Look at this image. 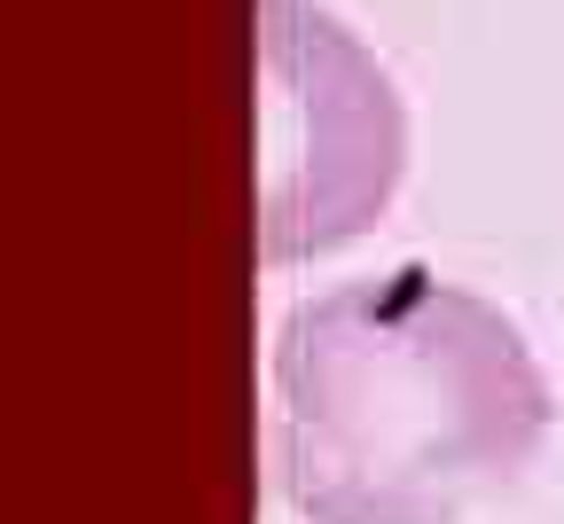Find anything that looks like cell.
<instances>
[{"mask_svg": "<svg viewBox=\"0 0 564 524\" xmlns=\"http://www.w3.org/2000/svg\"><path fill=\"white\" fill-rule=\"evenodd\" d=\"M549 423L525 329L432 266L352 274L274 329V485L299 524H470Z\"/></svg>", "mask_w": 564, "mask_h": 524, "instance_id": "1", "label": "cell"}, {"mask_svg": "<svg viewBox=\"0 0 564 524\" xmlns=\"http://www.w3.org/2000/svg\"><path fill=\"white\" fill-rule=\"evenodd\" d=\"M408 181V102L322 0H259V251L314 266L377 236Z\"/></svg>", "mask_w": 564, "mask_h": 524, "instance_id": "2", "label": "cell"}]
</instances>
